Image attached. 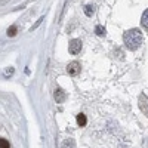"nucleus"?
<instances>
[{"label": "nucleus", "instance_id": "1", "mask_svg": "<svg viewBox=\"0 0 148 148\" xmlns=\"http://www.w3.org/2000/svg\"><path fill=\"white\" fill-rule=\"evenodd\" d=\"M142 33L138 28H132L123 34V42H125L126 47L130 51H136V49L142 45Z\"/></svg>", "mask_w": 148, "mask_h": 148}, {"label": "nucleus", "instance_id": "2", "mask_svg": "<svg viewBox=\"0 0 148 148\" xmlns=\"http://www.w3.org/2000/svg\"><path fill=\"white\" fill-rule=\"evenodd\" d=\"M68 51L71 55H77L82 51V40L80 39H73L68 45Z\"/></svg>", "mask_w": 148, "mask_h": 148}, {"label": "nucleus", "instance_id": "3", "mask_svg": "<svg viewBox=\"0 0 148 148\" xmlns=\"http://www.w3.org/2000/svg\"><path fill=\"white\" fill-rule=\"evenodd\" d=\"M67 71H68L70 76H77V74L80 73V64L77 62V61H73V62L68 64Z\"/></svg>", "mask_w": 148, "mask_h": 148}, {"label": "nucleus", "instance_id": "4", "mask_svg": "<svg viewBox=\"0 0 148 148\" xmlns=\"http://www.w3.org/2000/svg\"><path fill=\"white\" fill-rule=\"evenodd\" d=\"M53 98H55V101H56L58 104H62V102L65 101V98H67V93L61 89V88H58V89H55Z\"/></svg>", "mask_w": 148, "mask_h": 148}, {"label": "nucleus", "instance_id": "5", "mask_svg": "<svg viewBox=\"0 0 148 148\" xmlns=\"http://www.w3.org/2000/svg\"><path fill=\"white\" fill-rule=\"evenodd\" d=\"M141 25L148 31V9H145V12L142 14V18H141Z\"/></svg>", "mask_w": 148, "mask_h": 148}, {"label": "nucleus", "instance_id": "6", "mask_svg": "<svg viewBox=\"0 0 148 148\" xmlns=\"http://www.w3.org/2000/svg\"><path fill=\"white\" fill-rule=\"evenodd\" d=\"M61 148H76V141H74L73 138H68L62 142V147Z\"/></svg>", "mask_w": 148, "mask_h": 148}, {"label": "nucleus", "instance_id": "7", "mask_svg": "<svg viewBox=\"0 0 148 148\" xmlns=\"http://www.w3.org/2000/svg\"><path fill=\"white\" fill-rule=\"evenodd\" d=\"M84 14H86V16H92L95 14V6L93 5H86L84 6Z\"/></svg>", "mask_w": 148, "mask_h": 148}, {"label": "nucleus", "instance_id": "8", "mask_svg": "<svg viewBox=\"0 0 148 148\" xmlns=\"http://www.w3.org/2000/svg\"><path fill=\"white\" fill-rule=\"evenodd\" d=\"M86 123H88V119H86L84 114H77V125L79 126H86Z\"/></svg>", "mask_w": 148, "mask_h": 148}, {"label": "nucleus", "instance_id": "9", "mask_svg": "<svg viewBox=\"0 0 148 148\" xmlns=\"http://www.w3.org/2000/svg\"><path fill=\"white\" fill-rule=\"evenodd\" d=\"M16 31H18V28H16L15 25H12V27L8 28V36H9V37H14V36L16 34Z\"/></svg>", "mask_w": 148, "mask_h": 148}, {"label": "nucleus", "instance_id": "10", "mask_svg": "<svg viewBox=\"0 0 148 148\" xmlns=\"http://www.w3.org/2000/svg\"><path fill=\"white\" fill-rule=\"evenodd\" d=\"M95 33H96L98 36H105V28H104L102 25H98V27L95 28Z\"/></svg>", "mask_w": 148, "mask_h": 148}, {"label": "nucleus", "instance_id": "11", "mask_svg": "<svg viewBox=\"0 0 148 148\" xmlns=\"http://www.w3.org/2000/svg\"><path fill=\"white\" fill-rule=\"evenodd\" d=\"M0 148H10L9 142H8L5 138H0Z\"/></svg>", "mask_w": 148, "mask_h": 148}, {"label": "nucleus", "instance_id": "12", "mask_svg": "<svg viewBox=\"0 0 148 148\" xmlns=\"http://www.w3.org/2000/svg\"><path fill=\"white\" fill-rule=\"evenodd\" d=\"M12 74H14V68H9L5 71V76H12Z\"/></svg>", "mask_w": 148, "mask_h": 148}]
</instances>
